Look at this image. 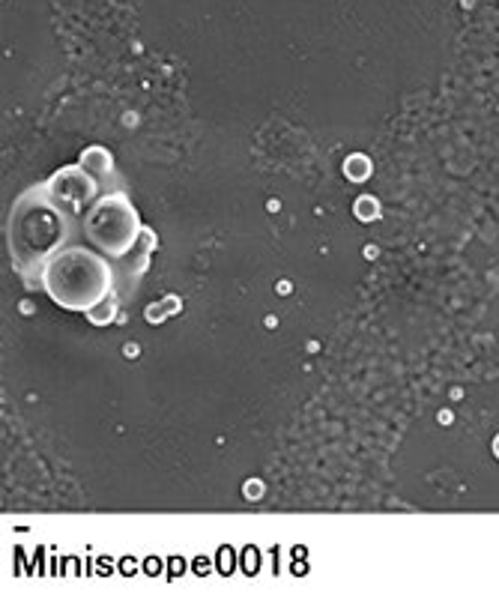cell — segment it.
I'll use <instances>...</instances> for the list:
<instances>
[{
  "mask_svg": "<svg viewBox=\"0 0 499 607\" xmlns=\"http://www.w3.org/2000/svg\"><path fill=\"white\" fill-rule=\"evenodd\" d=\"M81 231V216L60 207L49 195V186H30L15 198L6 222V242H10L12 266L27 285H42L45 264L78 242Z\"/></svg>",
  "mask_w": 499,
  "mask_h": 607,
  "instance_id": "1",
  "label": "cell"
},
{
  "mask_svg": "<svg viewBox=\"0 0 499 607\" xmlns=\"http://www.w3.org/2000/svg\"><path fill=\"white\" fill-rule=\"evenodd\" d=\"M54 305L66 311H93L99 303L114 296L117 273L114 260L84 242H73L58 251L42 270V285Z\"/></svg>",
  "mask_w": 499,
  "mask_h": 607,
  "instance_id": "2",
  "label": "cell"
},
{
  "mask_svg": "<svg viewBox=\"0 0 499 607\" xmlns=\"http://www.w3.org/2000/svg\"><path fill=\"white\" fill-rule=\"evenodd\" d=\"M81 231L87 246L117 260L138 246L141 236H144V225H141V216L132 207L126 188H114V192H105L102 198H96V204L84 212Z\"/></svg>",
  "mask_w": 499,
  "mask_h": 607,
  "instance_id": "3",
  "label": "cell"
},
{
  "mask_svg": "<svg viewBox=\"0 0 499 607\" xmlns=\"http://www.w3.org/2000/svg\"><path fill=\"white\" fill-rule=\"evenodd\" d=\"M45 186H49L51 198L58 201L60 207H66L69 212H75V216H84V212L96 204V198H102V195L108 192V188L102 186V180L93 177L81 162L60 168L54 177L45 180Z\"/></svg>",
  "mask_w": 499,
  "mask_h": 607,
  "instance_id": "4",
  "label": "cell"
},
{
  "mask_svg": "<svg viewBox=\"0 0 499 607\" xmlns=\"http://www.w3.org/2000/svg\"><path fill=\"white\" fill-rule=\"evenodd\" d=\"M150 249H153V234L144 231V236H141V242L129 251V255H123V257H117V260H114V273H117L114 296L120 299V303L134 294V285H138V279H141V275H144V270H147Z\"/></svg>",
  "mask_w": 499,
  "mask_h": 607,
  "instance_id": "5",
  "label": "cell"
},
{
  "mask_svg": "<svg viewBox=\"0 0 499 607\" xmlns=\"http://www.w3.org/2000/svg\"><path fill=\"white\" fill-rule=\"evenodd\" d=\"M81 165L96 180H102V186H105L108 192H114V188H123L120 177H117V171H114V159H111V153H108L105 147H87L84 153H81Z\"/></svg>",
  "mask_w": 499,
  "mask_h": 607,
  "instance_id": "6",
  "label": "cell"
},
{
  "mask_svg": "<svg viewBox=\"0 0 499 607\" xmlns=\"http://www.w3.org/2000/svg\"><path fill=\"white\" fill-rule=\"evenodd\" d=\"M117 305H120V299H117V296H108L105 303H99L93 311H87V318L96 323V327H99V323H111V320H114V314H117Z\"/></svg>",
  "mask_w": 499,
  "mask_h": 607,
  "instance_id": "7",
  "label": "cell"
},
{
  "mask_svg": "<svg viewBox=\"0 0 499 607\" xmlns=\"http://www.w3.org/2000/svg\"><path fill=\"white\" fill-rule=\"evenodd\" d=\"M344 173L359 183V180H365L368 173H371V162L365 159V156H350V159H347V165H344Z\"/></svg>",
  "mask_w": 499,
  "mask_h": 607,
  "instance_id": "8",
  "label": "cell"
},
{
  "mask_svg": "<svg viewBox=\"0 0 499 607\" xmlns=\"http://www.w3.org/2000/svg\"><path fill=\"white\" fill-rule=\"evenodd\" d=\"M356 216H359L362 222L377 219V201L374 198H359V201H356Z\"/></svg>",
  "mask_w": 499,
  "mask_h": 607,
  "instance_id": "9",
  "label": "cell"
},
{
  "mask_svg": "<svg viewBox=\"0 0 499 607\" xmlns=\"http://www.w3.org/2000/svg\"><path fill=\"white\" fill-rule=\"evenodd\" d=\"M496 455H499V440H496Z\"/></svg>",
  "mask_w": 499,
  "mask_h": 607,
  "instance_id": "10",
  "label": "cell"
}]
</instances>
